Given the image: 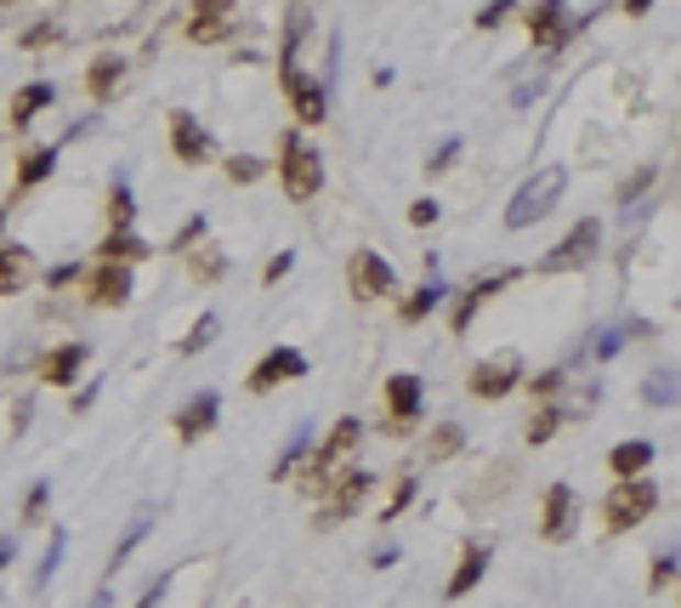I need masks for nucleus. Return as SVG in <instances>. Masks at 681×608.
<instances>
[{"mask_svg": "<svg viewBox=\"0 0 681 608\" xmlns=\"http://www.w3.org/2000/svg\"><path fill=\"white\" fill-rule=\"evenodd\" d=\"M387 416H392V438H403L421 416V376H387Z\"/></svg>", "mask_w": 681, "mask_h": 608, "instance_id": "ddd939ff", "label": "nucleus"}, {"mask_svg": "<svg viewBox=\"0 0 681 608\" xmlns=\"http://www.w3.org/2000/svg\"><path fill=\"white\" fill-rule=\"evenodd\" d=\"M148 529H154V506H136V512H131V523H125V534L114 540V557H109V581H114V574H120V563L136 552V546H143V540H148Z\"/></svg>", "mask_w": 681, "mask_h": 608, "instance_id": "5701e85b", "label": "nucleus"}, {"mask_svg": "<svg viewBox=\"0 0 681 608\" xmlns=\"http://www.w3.org/2000/svg\"><path fill=\"white\" fill-rule=\"evenodd\" d=\"M125 86V57L114 52H102L91 57V69H86V91H91V103H114V91Z\"/></svg>", "mask_w": 681, "mask_h": 608, "instance_id": "aec40b11", "label": "nucleus"}, {"mask_svg": "<svg viewBox=\"0 0 681 608\" xmlns=\"http://www.w3.org/2000/svg\"><path fill=\"white\" fill-rule=\"evenodd\" d=\"M460 444H466V427H460V421H443V427L426 438V461H449V455H460Z\"/></svg>", "mask_w": 681, "mask_h": 608, "instance_id": "cd10ccee", "label": "nucleus"}, {"mask_svg": "<svg viewBox=\"0 0 681 608\" xmlns=\"http://www.w3.org/2000/svg\"><path fill=\"white\" fill-rule=\"evenodd\" d=\"M91 358V347L86 342H63V347H52L41 364H34V376H41V387H68L80 376V364Z\"/></svg>", "mask_w": 681, "mask_h": 608, "instance_id": "2eb2a0df", "label": "nucleus"}, {"mask_svg": "<svg viewBox=\"0 0 681 608\" xmlns=\"http://www.w3.org/2000/svg\"><path fill=\"white\" fill-rule=\"evenodd\" d=\"M199 240H204V217H188V222L177 228V240H170V251H182V256H188Z\"/></svg>", "mask_w": 681, "mask_h": 608, "instance_id": "58836bf2", "label": "nucleus"}, {"mask_svg": "<svg viewBox=\"0 0 681 608\" xmlns=\"http://www.w3.org/2000/svg\"><path fill=\"white\" fill-rule=\"evenodd\" d=\"M568 188V172L562 165H545V172H534L517 194H511V206H505V228H534L557 211V199Z\"/></svg>", "mask_w": 681, "mask_h": 608, "instance_id": "f257e3e1", "label": "nucleus"}, {"mask_svg": "<svg viewBox=\"0 0 681 608\" xmlns=\"http://www.w3.org/2000/svg\"><path fill=\"white\" fill-rule=\"evenodd\" d=\"M511 12H517V7H511V0H489V7L483 12H477V29H500Z\"/></svg>", "mask_w": 681, "mask_h": 608, "instance_id": "a19ab883", "label": "nucleus"}, {"mask_svg": "<svg viewBox=\"0 0 681 608\" xmlns=\"http://www.w3.org/2000/svg\"><path fill=\"white\" fill-rule=\"evenodd\" d=\"M647 7H654V0H625V18H647Z\"/></svg>", "mask_w": 681, "mask_h": 608, "instance_id": "5fc2aeb1", "label": "nucleus"}, {"mask_svg": "<svg viewBox=\"0 0 681 608\" xmlns=\"http://www.w3.org/2000/svg\"><path fill=\"white\" fill-rule=\"evenodd\" d=\"M57 35H63V29H57V23H34V29H29V35H23V46H29V52H34V46H52Z\"/></svg>", "mask_w": 681, "mask_h": 608, "instance_id": "a18cd8bd", "label": "nucleus"}, {"mask_svg": "<svg viewBox=\"0 0 681 608\" xmlns=\"http://www.w3.org/2000/svg\"><path fill=\"white\" fill-rule=\"evenodd\" d=\"M409 500H415V478H403V484L392 489V500H387V518H398V512H403Z\"/></svg>", "mask_w": 681, "mask_h": 608, "instance_id": "09e8293b", "label": "nucleus"}, {"mask_svg": "<svg viewBox=\"0 0 681 608\" xmlns=\"http://www.w3.org/2000/svg\"><path fill=\"white\" fill-rule=\"evenodd\" d=\"M131 217H136L131 188H114V194H109V228H131Z\"/></svg>", "mask_w": 681, "mask_h": 608, "instance_id": "e433bc0d", "label": "nucleus"}, {"mask_svg": "<svg viewBox=\"0 0 681 608\" xmlns=\"http://www.w3.org/2000/svg\"><path fill=\"white\" fill-rule=\"evenodd\" d=\"M443 296H449V285H443V279L432 274L415 296H403V308H398V313H403V324H421L426 313H437V308H443Z\"/></svg>", "mask_w": 681, "mask_h": 608, "instance_id": "393cba45", "label": "nucleus"}, {"mask_svg": "<svg viewBox=\"0 0 681 608\" xmlns=\"http://www.w3.org/2000/svg\"><path fill=\"white\" fill-rule=\"evenodd\" d=\"M596 251H602V222L596 217H579L573 233H568L557 251H545L539 267H545V274H579L585 262H596Z\"/></svg>", "mask_w": 681, "mask_h": 608, "instance_id": "20e7f679", "label": "nucleus"}, {"mask_svg": "<svg viewBox=\"0 0 681 608\" xmlns=\"http://www.w3.org/2000/svg\"><path fill=\"white\" fill-rule=\"evenodd\" d=\"M647 466H654V444H647V438H625V444H613V450H607V472H613V484H625V478H647Z\"/></svg>", "mask_w": 681, "mask_h": 608, "instance_id": "a211bd4d", "label": "nucleus"}, {"mask_svg": "<svg viewBox=\"0 0 681 608\" xmlns=\"http://www.w3.org/2000/svg\"><path fill=\"white\" fill-rule=\"evenodd\" d=\"M573 518H579V495L568 484H551L539 500V534L551 540V546H562V540L573 534Z\"/></svg>", "mask_w": 681, "mask_h": 608, "instance_id": "9b49d317", "label": "nucleus"}, {"mask_svg": "<svg viewBox=\"0 0 681 608\" xmlns=\"http://www.w3.org/2000/svg\"><path fill=\"white\" fill-rule=\"evenodd\" d=\"M562 421H568V410H557V404H545V410L528 421V444H551Z\"/></svg>", "mask_w": 681, "mask_h": 608, "instance_id": "2f4dec72", "label": "nucleus"}, {"mask_svg": "<svg viewBox=\"0 0 681 608\" xmlns=\"http://www.w3.org/2000/svg\"><path fill=\"white\" fill-rule=\"evenodd\" d=\"M12 563V540H0V568H7Z\"/></svg>", "mask_w": 681, "mask_h": 608, "instance_id": "6e6d98bb", "label": "nucleus"}, {"mask_svg": "<svg viewBox=\"0 0 681 608\" xmlns=\"http://www.w3.org/2000/svg\"><path fill=\"white\" fill-rule=\"evenodd\" d=\"M641 398L647 404H676V376H670V369H654V376L641 382Z\"/></svg>", "mask_w": 681, "mask_h": 608, "instance_id": "72a5a7b5", "label": "nucleus"}, {"mask_svg": "<svg viewBox=\"0 0 681 608\" xmlns=\"http://www.w3.org/2000/svg\"><path fill=\"white\" fill-rule=\"evenodd\" d=\"M301 461H306V432H295V438H290V444L279 450V461H272V472H267V478H272V484H284V478H295V466H301Z\"/></svg>", "mask_w": 681, "mask_h": 608, "instance_id": "7c9ffc66", "label": "nucleus"}, {"mask_svg": "<svg viewBox=\"0 0 681 608\" xmlns=\"http://www.w3.org/2000/svg\"><path fill=\"white\" fill-rule=\"evenodd\" d=\"M654 177H659V172H654V165H641V172H636V177H630V183L619 188V206H636V194H641L647 183H654Z\"/></svg>", "mask_w": 681, "mask_h": 608, "instance_id": "79ce46f5", "label": "nucleus"}, {"mask_svg": "<svg viewBox=\"0 0 681 608\" xmlns=\"http://www.w3.org/2000/svg\"><path fill=\"white\" fill-rule=\"evenodd\" d=\"M227 29H233L227 18H193V23H188V41L211 46V41H222V35H227Z\"/></svg>", "mask_w": 681, "mask_h": 608, "instance_id": "c9c22d12", "label": "nucleus"}, {"mask_svg": "<svg viewBox=\"0 0 681 608\" xmlns=\"http://www.w3.org/2000/svg\"><path fill=\"white\" fill-rule=\"evenodd\" d=\"M29 279V251L23 245H0V296H18Z\"/></svg>", "mask_w": 681, "mask_h": 608, "instance_id": "a878e982", "label": "nucleus"}, {"mask_svg": "<svg viewBox=\"0 0 681 608\" xmlns=\"http://www.w3.org/2000/svg\"><path fill=\"white\" fill-rule=\"evenodd\" d=\"M170 154H177L182 165H204L216 154V143H211V131H204L188 109H170Z\"/></svg>", "mask_w": 681, "mask_h": 608, "instance_id": "f8f14e48", "label": "nucleus"}, {"mask_svg": "<svg viewBox=\"0 0 681 608\" xmlns=\"http://www.w3.org/2000/svg\"><path fill=\"white\" fill-rule=\"evenodd\" d=\"M437 217H443L437 199H415V206H409V222H415V228H432Z\"/></svg>", "mask_w": 681, "mask_h": 608, "instance_id": "37998d69", "label": "nucleus"}, {"mask_svg": "<svg viewBox=\"0 0 681 608\" xmlns=\"http://www.w3.org/2000/svg\"><path fill=\"white\" fill-rule=\"evenodd\" d=\"M528 387H534V393H539V398H551V393H557V387H562V369H539V376H534V382H528Z\"/></svg>", "mask_w": 681, "mask_h": 608, "instance_id": "3c124183", "label": "nucleus"}, {"mask_svg": "<svg viewBox=\"0 0 681 608\" xmlns=\"http://www.w3.org/2000/svg\"><path fill=\"white\" fill-rule=\"evenodd\" d=\"M517 382H523V358H517V353H500V358H483V364L471 369V376H466V393L494 404V398H505Z\"/></svg>", "mask_w": 681, "mask_h": 608, "instance_id": "6e6552de", "label": "nucleus"}, {"mask_svg": "<svg viewBox=\"0 0 681 608\" xmlns=\"http://www.w3.org/2000/svg\"><path fill=\"white\" fill-rule=\"evenodd\" d=\"M369 472H340V478L330 484V500H324V512H319V529H330V523H347L353 512H358V506H364V495H369Z\"/></svg>", "mask_w": 681, "mask_h": 608, "instance_id": "9d476101", "label": "nucleus"}, {"mask_svg": "<svg viewBox=\"0 0 681 608\" xmlns=\"http://www.w3.org/2000/svg\"><path fill=\"white\" fill-rule=\"evenodd\" d=\"M306 376V353H295V347H272V353H261L256 358V369H250V393H272V387H284V382H301Z\"/></svg>", "mask_w": 681, "mask_h": 608, "instance_id": "1a4fd4ad", "label": "nucleus"}, {"mask_svg": "<svg viewBox=\"0 0 681 608\" xmlns=\"http://www.w3.org/2000/svg\"><path fill=\"white\" fill-rule=\"evenodd\" d=\"M216 330H222V324H216V313H204V319L182 335V342H177V353H204V347L216 342Z\"/></svg>", "mask_w": 681, "mask_h": 608, "instance_id": "473e14b6", "label": "nucleus"}, {"mask_svg": "<svg viewBox=\"0 0 681 608\" xmlns=\"http://www.w3.org/2000/svg\"><path fill=\"white\" fill-rule=\"evenodd\" d=\"M256 177H267V159H256V154H233L227 159V183H256Z\"/></svg>", "mask_w": 681, "mask_h": 608, "instance_id": "f704fd0d", "label": "nucleus"}, {"mask_svg": "<svg viewBox=\"0 0 681 608\" xmlns=\"http://www.w3.org/2000/svg\"><path fill=\"white\" fill-rule=\"evenodd\" d=\"M358 438H364V427L358 421H340V427H330V438H324V444H319V455L313 461H306V489H324L330 478H335V466H340V455H353L358 450Z\"/></svg>", "mask_w": 681, "mask_h": 608, "instance_id": "423d86ee", "label": "nucleus"}, {"mask_svg": "<svg viewBox=\"0 0 681 608\" xmlns=\"http://www.w3.org/2000/svg\"><path fill=\"white\" fill-rule=\"evenodd\" d=\"M0 7H12V0H0Z\"/></svg>", "mask_w": 681, "mask_h": 608, "instance_id": "13d9d810", "label": "nucleus"}, {"mask_svg": "<svg viewBox=\"0 0 681 608\" xmlns=\"http://www.w3.org/2000/svg\"><path fill=\"white\" fill-rule=\"evenodd\" d=\"M676 586V557H654V568H647V592H665Z\"/></svg>", "mask_w": 681, "mask_h": 608, "instance_id": "ea45409f", "label": "nucleus"}, {"mask_svg": "<svg viewBox=\"0 0 681 608\" xmlns=\"http://www.w3.org/2000/svg\"><path fill=\"white\" fill-rule=\"evenodd\" d=\"M290 267H295V251H279V256L267 262V274H261V279H267V285H279V279L290 274Z\"/></svg>", "mask_w": 681, "mask_h": 608, "instance_id": "de8ad7c7", "label": "nucleus"}, {"mask_svg": "<svg viewBox=\"0 0 681 608\" xmlns=\"http://www.w3.org/2000/svg\"><path fill=\"white\" fill-rule=\"evenodd\" d=\"M290 103H295V120L301 125H324V114H330V97H324V80H295L290 86Z\"/></svg>", "mask_w": 681, "mask_h": 608, "instance_id": "412c9836", "label": "nucleus"}, {"mask_svg": "<svg viewBox=\"0 0 681 608\" xmlns=\"http://www.w3.org/2000/svg\"><path fill=\"white\" fill-rule=\"evenodd\" d=\"M159 597H165V581H154V586H148V592H143V603H136V608H154V603H159Z\"/></svg>", "mask_w": 681, "mask_h": 608, "instance_id": "864d4df0", "label": "nucleus"}, {"mask_svg": "<svg viewBox=\"0 0 681 608\" xmlns=\"http://www.w3.org/2000/svg\"><path fill=\"white\" fill-rule=\"evenodd\" d=\"M125 301H131V267L102 262L91 274V308H125Z\"/></svg>", "mask_w": 681, "mask_h": 608, "instance_id": "dca6fc26", "label": "nucleus"}, {"mask_svg": "<svg viewBox=\"0 0 681 608\" xmlns=\"http://www.w3.org/2000/svg\"><path fill=\"white\" fill-rule=\"evenodd\" d=\"M188 274H193V279H211V285H216V279L227 274V256H222L216 245H204V251L193 245V251H188Z\"/></svg>", "mask_w": 681, "mask_h": 608, "instance_id": "c756f323", "label": "nucleus"}, {"mask_svg": "<svg viewBox=\"0 0 681 608\" xmlns=\"http://www.w3.org/2000/svg\"><path fill=\"white\" fill-rule=\"evenodd\" d=\"M216 416H222V398H216V393H193V398L182 404V410L170 416V427H177L182 444H199V438L216 427Z\"/></svg>", "mask_w": 681, "mask_h": 608, "instance_id": "4468645a", "label": "nucleus"}, {"mask_svg": "<svg viewBox=\"0 0 681 608\" xmlns=\"http://www.w3.org/2000/svg\"><path fill=\"white\" fill-rule=\"evenodd\" d=\"M511 279H517V274H494V279H477V285H466V290H460V301H455V313H449L455 335H466V330H471V319L483 313V301H489L494 290H505Z\"/></svg>", "mask_w": 681, "mask_h": 608, "instance_id": "f3484780", "label": "nucleus"}, {"mask_svg": "<svg viewBox=\"0 0 681 608\" xmlns=\"http://www.w3.org/2000/svg\"><path fill=\"white\" fill-rule=\"evenodd\" d=\"M97 256L102 262H143V256H154V245L148 240H136V233L131 228H109V233H102V245H97Z\"/></svg>", "mask_w": 681, "mask_h": 608, "instance_id": "4be33fe9", "label": "nucleus"}, {"mask_svg": "<svg viewBox=\"0 0 681 608\" xmlns=\"http://www.w3.org/2000/svg\"><path fill=\"white\" fill-rule=\"evenodd\" d=\"M573 12L562 7V0H534V7L523 12V23H528V41L539 46V52H562L568 46V35H573V23H568Z\"/></svg>", "mask_w": 681, "mask_h": 608, "instance_id": "0eeeda50", "label": "nucleus"}, {"mask_svg": "<svg viewBox=\"0 0 681 608\" xmlns=\"http://www.w3.org/2000/svg\"><path fill=\"white\" fill-rule=\"evenodd\" d=\"M63 546H68V534H63V529H52V534H46L41 563H34V592H46V586H52V574H57V563H63Z\"/></svg>", "mask_w": 681, "mask_h": 608, "instance_id": "c85d7f7f", "label": "nucleus"}, {"mask_svg": "<svg viewBox=\"0 0 681 608\" xmlns=\"http://www.w3.org/2000/svg\"><path fill=\"white\" fill-rule=\"evenodd\" d=\"M52 172H57V148H29V154L18 159V194L34 188V183H46Z\"/></svg>", "mask_w": 681, "mask_h": 608, "instance_id": "bb28decb", "label": "nucleus"}, {"mask_svg": "<svg viewBox=\"0 0 681 608\" xmlns=\"http://www.w3.org/2000/svg\"><path fill=\"white\" fill-rule=\"evenodd\" d=\"M619 347H625V335H619V330H602V342H596V358H613Z\"/></svg>", "mask_w": 681, "mask_h": 608, "instance_id": "603ef678", "label": "nucleus"}, {"mask_svg": "<svg viewBox=\"0 0 681 608\" xmlns=\"http://www.w3.org/2000/svg\"><path fill=\"white\" fill-rule=\"evenodd\" d=\"M52 103H57V86H52V80H29V86L12 97V125L23 131L34 114H41V109H52Z\"/></svg>", "mask_w": 681, "mask_h": 608, "instance_id": "b1692460", "label": "nucleus"}, {"mask_svg": "<svg viewBox=\"0 0 681 608\" xmlns=\"http://www.w3.org/2000/svg\"><path fill=\"white\" fill-rule=\"evenodd\" d=\"M238 0H193V18H233Z\"/></svg>", "mask_w": 681, "mask_h": 608, "instance_id": "c03bdc74", "label": "nucleus"}, {"mask_svg": "<svg viewBox=\"0 0 681 608\" xmlns=\"http://www.w3.org/2000/svg\"><path fill=\"white\" fill-rule=\"evenodd\" d=\"M347 290L358 301H375V296H392L398 290V274H392V262L381 251H353L347 256Z\"/></svg>", "mask_w": 681, "mask_h": 608, "instance_id": "39448f33", "label": "nucleus"}, {"mask_svg": "<svg viewBox=\"0 0 681 608\" xmlns=\"http://www.w3.org/2000/svg\"><path fill=\"white\" fill-rule=\"evenodd\" d=\"M455 159H460V143L449 137V143H443V148H437V154L426 159V172H449V165H455Z\"/></svg>", "mask_w": 681, "mask_h": 608, "instance_id": "49530a36", "label": "nucleus"}, {"mask_svg": "<svg viewBox=\"0 0 681 608\" xmlns=\"http://www.w3.org/2000/svg\"><path fill=\"white\" fill-rule=\"evenodd\" d=\"M0 228H7V211H0ZM0 245H7V240H0Z\"/></svg>", "mask_w": 681, "mask_h": 608, "instance_id": "4d7b16f0", "label": "nucleus"}, {"mask_svg": "<svg viewBox=\"0 0 681 608\" xmlns=\"http://www.w3.org/2000/svg\"><path fill=\"white\" fill-rule=\"evenodd\" d=\"M46 500H52V484L41 478V484L23 495V523H41V518H46Z\"/></svg>", "mask_w": 681, "mask_h": 608, "instance_id": "4c0bfd02", "label": "nucleus"}, {"mask_svg": "<svg viewBox=\"0 0 681 608\" xmlns=\"http://www.w3.org/2000/svg\"><path fill=\"white\" fill-rule=\"evenodd\" d=\"M75 279H80V267H75V262H57V267H52V274H46V285H52V290H63V285H75Z\"/></svg>", "mask_w": 681, "mask_h": 608, "instance_id": "8fccbe9b", "label": "nucleus"}, {"mask_svg": "<svg viewBox=\"0 0 681 608\" xmlns=\"http://www.w3.org/2000/svg\"><path fill=\"white\" fill-rule=\"evenodd\" d=\"M489 557H494V546H483V540H477V546H466L460 552V568L449 574V586H443V597H449V603H460L477 581H483V574H489Z\"/></svg>", "mask_w": 681, "mask_h": 608, "instance_id": "6ab92c4d", "label": "nucleus"}, {"mask_svg": "<svg viewBox=\"0 0 681 608\" xmlns=\"http://www.w3.org/2000/svg\"><path fill=\"white\" fill-rule=\"evenodd\" d=\"M279 183H284L290 199H313L324 188V159H319V148H306L295 137V125L284 131V143H279Z\"/></svg>", "mask_w": 681, "mask_h": 608, "instance_id": "7ed1b4c3", "label": "nucleus"}, {"mask_svg": "<svg viewBox=\"0 0 681 608\" xmlns=\"http://www.w3.org/2000/svg\"><path fill=\"white\" fill-rule=\"evenodd\" d=\"M654 512H659V484H654V478H625V484H613L607 500H602L607 534H625V529L647 523Z\"/></svg>", "mask_w": 681, "mask_h": 608, "instance_id": "f03ea898", "label": "nucleus"}]
</instances>
